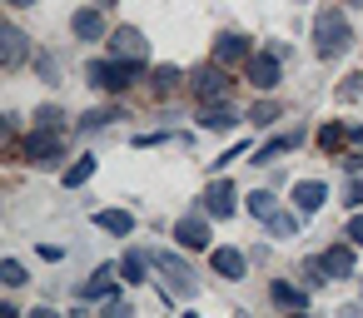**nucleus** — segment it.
Masks as SVG:
<instances>
[{
  "label": "nucleus",
  "instance_id": "obj_1",
  "mask_svg": "<svg viewBox=\"0 0 363 318\" xmlns=\"http://www.w3.org/2000/svg\"><path fill=\"white\" fill-rule=\"evenodd\" d=\"M348 40H353L348 16H338V11H318V21H313V55H318V60H338V55L348 50Z\"/></svg>",
  "mask_w": 363,
  "mask_h": 318
},
{
  "label": "nucleus",
  "instance_id": "obj_2",
  "mask_svg": "<svg viewBox=\"0 0 363 318\" xmlns=\"http://www.w3.org/2000/svg\"><path fill=\"white\" fill-rule=\"evenodd\" d=\"M338 278H353V249L348 244H333L318 259H308V283H338Z\"/></svg>",
  "mask_w": 363,
  "mask_h": 318
},
{
  "label": "nucleus",
  "instance_id": "obj_3",
  "mask_svg": "<svg viewBox=\"0 0 363 318\" xmlns=\"http://www.w3.org/2000/svg\"><path fill=\"white\" fill-rule=\"evenodd\" d=\"M135 70H140V65H125V60H90V65H85V80H90L95 90L120 95V90L135 85Z\"/></svg>",
  "mask_w": 363,
  "mask_h": 318
},
{
  "label": "nucleus",
  "instance_id": "obj_4",
  "mask_svg": "<svg viewBox=\"0 0 363 318\" xmlns=\"http://www.w3.org/2000/svg\"><path fill=\"white\" fill-rule=\"evenodd\" d=\"M155 268L164 273V288H169L174 298H194V293H199V278H194V268H189L179 254H155Z\"/></svg>",
  "mask_w": 363,
  "mask_h": 318
},
{
  "label": "nucleus",
  "instance_id": "obj_5",
  "mask_svg": "<svg viewBox=\"0 0 363 318\" xmlns=\"http://www.w3.org/2000/svg\"><path fill=\"white\" fill-rule=\"evenodd\" d=\"M189 90H194L199 105H224V100H229V75H224V65H199V70L189 75Z\"/></svg>",
  "mask_w": 363,
  "mask_h": 318
},
{
  "label": "nucleus",
  "instance_id": "obj_6",
  "mask_svg": "<svg viewBox=\"0 0 363 318\" xmlns=\"http://www.w3.org/2000/svg\"><path fill=\"white\" fill-rule=\"evenodd\" d=\"M249 60H254V50H249V35H239V30H224V35L214 40V65L234 70V65H249Z\"/></svg>",
  "mask_w": 363,
  "mask_h": 318
},
{
  "label": "nucleus",
  "instance_id": "obj_7",
  "mask_svg": "<svg viewBox=\"0 0 363 318\" xmlns=\"http://www.w3.org/2000/svg\"><path fill=\"white\" fill-rule=\"evenodd\" d=\"M26 154H30L35 164H45V169H50V164L65 154V135H60V130H35V135L26 140Z\"/></svg>",
  "mask_w": 363,
  "mask_h": 318
},
{
  "label": "nucleus",
  "instance_id": "obj_8",
  "mask_svg": "<svg viewBox=\"0 0 363 318\" xmlns=\"http://www.w3.org/2000/svg\"><path fill=\"white\" fill-rule=\"evenodd\" d=\"M110 55H115V60H125V65H145V35H140V30H130V25L110 30Z\"/></svg>",
  "mask_w": 363,
  "mask_h": 318
},
{
  "label": "nucleus",
  "instance_id": "obj_9",
  "mask_svg": "<svg viewBox=\"0 0 363 318\" xmlns=\"http://www.w3.org/2000/svg\"><path fill=\"white\" fill-rule=\"evenodd\" d=\"M279 60H284V45H274V50L254 55V60H249V85L274 90V85H279Z\"/></svg>",
  "mask_w": 363,
  "mask_h": 318
},
{
  "label": "nucleus",
  "instance_id": "obj_10",
  "mask_svg": "<svg viewBox=\"0 0 363 318\" xmlns=\"http://www.w3.org/2000/svg\"><path fill=\"white\" fill-rule=\"evenodd\" d=\"M204 209H209V219H229V214H234V184L214 179V184L204 189Z\"/></svg>",
  "mask_w": 363,
  "mask_h": 318
},
{
  "label": "nucleus",
  "instance_id": "obj_11",
  "mask_svg": "<svg viewBox=\"0 0 363 318\" xmlns=\"http://www.w3.org/2000/svg\"><path fill=\"white\" fill-rule=\"evenodd\" d=\"M174 239H179L184 249H209V224H204L199 214H184V219L174 224Z\"/></svg>",
  "mask_w": 363,
  "mask_h": 318
},
{
  "label": "nucleus",
  "instance_id": "obj_12",
  "mask_svg": "<svg viewBox=\"0 0 363 318\" xmlns=\"http://www.w3.org/2000/svg\"><path fill=\"white\" fill-rule=\"evenodd\" d=\"M21 60H26V35H21L16 25H6V30H0V65L16 70Z\"/></svg>",
  "mask_w": 363,
  "mask_h": 318
},
{
  "label": "nucleus",
  "instance_id": "obj_13",
  "mask_svg": "<svg viewBox=\"0 0 363 318\" xmlns=\"http://www.w3.org/2000/svg\"><path fill=\"white\" fill-rule=\"evenodd\" d=\"M323 199H328V184H323V179H303V184H294V204H298L303 214H313Z\"/></svg>",
  "mask_w": 363,
  "mask_h": 318
},
{
  "label": "nucleus",
  "instance_id": "obj_14",
  "mask_svg": "<svg viewBox=\"0 0 363 318\" xmlns=\"http://www.w3.org/2000/svg\"><path fill=\"white\" fill-rule=\"evenodd\" d=\"M70 30H75V40H100L105 35V21H100V11H75L70 16Z\"/></svg>",
  "mask_w": 363,
  "mask_h": 318
},
{
  "label": "nucleus",
  "instance_id": "obj_15",
  "mask_svg": "<svg viewBox=\"0 0 363 318\" xmlns=\"http://www.w3.org/2000/svg\"><path fill=\"white\" fill-rule=\"evenodd\" d=\"M214 268H219L224 278H244V268H249V259H244L239 249H214Z\"/></svg>",
  "mask_w": 363,
  "mask_h": 318
},
{
  "label": "nucleus",
  "instance_id": "obj_16",
  "mask_svg": "<svg viewBox=\"0 0 363 318\" xmlns=\"http://www.w3.org/2000/svg\"><path fill=\"white\" fill-rule=\"evenodd\" d=\"M115 273H120L115 263H100V268H95V278H90V283L80 288V298H105V293L115 288Z\"/></svg>",
  "mask_w": 363,
  "mask_h": 318
},
{
  "label": "nucleus",
  "instance_id": "obj_17",
  "mask_svg": "<svg viewBox=\"0 0 363 318\" xmlns=\"http://www.w3.org/2000/svg\"><path fill=\"white\" fill-rule=\"evenodd\" d=\"M199 125H204V130H229V125H239V115H234L229 105H204V110H199Z\"/></svg>",
  "mask_w": 363,
  "mask_h": 318
},
{
  "label": "nucleus",
  "instance_id": "obj_18",
  "mask_svg": "<svg viewBox=\"0 0 363 318\" xmlns=\"http://www.w3.org/2000/svg\"><path fill=\"white\" fill-rule=\"evenodd\" d=\"M95 224H100L105 234H130V229H135V214H125V209H100Z\"/></svg>",
  "mask_w": 363,
  "mask_h": 318
},
{
  "label": "nucleus",
  "instance_id": "obj_19",
  "mask_svg": "<svg viewBox=\"0 0 363 318\" xmlns=\"http://www.w3.org/2000/svg\"><path fill=\"white\" fill-rule=\"evenodd\" d=\"M115 120H125L120 105H110V110H90V115H80V130H105V125H115Z\"/></svg>",
  "mask_w": 363,
  "mask_h": 318
},
{
  "label": "nucleus",
  "instance_id": "obj_20",
  "mask_svg": "<svg viewBox=\"0 0 363 318\" xmlns=\"http://www.w3.org/2000/svg\"><path fill=\"white\" fill-rule=\"evenodd\" d=\"M269 298H274V303H284V308H303V288H294V283H284V278H274Z\"/></svg>",
  "mask_w": 363,
  "mask_h": 318
},
{
  "label": "nucleus",
  "instance_id": "obj_21",
  "mask_svg": "<svg viewBox=\"0 0 363 318\" xmlns=\"http://www.w3.org/2000/svg\"><path fill=\"white\" fill-rule=\"evenodd\" d=\"M174 85H179V70H174V65H160V70L150 75V90H155V95H169Z\"/></svg>",
  "mask_w": 363,
  "mask_h": 318
},
{
  "label": "nucleus",
  "instance_id": "obj_22",
  "mask_svg": "<svg viewBox=\"0 0 363 318\" xmlns=\"http://www.w3.org/2000/svg\"><path fill=\"white\" fill-rule=\"evenodd\" d=\"M264 224H269L274 239H294V234H298V219H294V214H269Z\"/></svg>",
  "mask_w": 363,
  "mask_h": 318
},
{
  "label": "nucleus",
  "instance_id": "obj_23",
  "mask_svg": "<svg viewBox=\"0 0 363 318\" xmlns=\"http://www.w3.org/2000/svg\"><path fill=\"white\" fill-rule=\"evenodd\" d=\"M274 204H279V199H274L269 189H254V194H249V214H259V219H269V214H279Z\"/></svg>",
  "mask_w": 363,
  "mask_h": 318
},
{
  "label": "nucleus",
  "instance_id": "obj_24",
  "mask_svg": "<svg viewBox=\"0 0 363 318\" xmlns=\"http://www.w3.org/2000/svg\"><path fill=\"white\" fill-rule=\"evenodd\" d=\"M343 140H348L343 125H323V130H318V144H323V149H343Z\"/></svg>",
  "mask_w": 363,
  "mask_h": 318
},
{
  "label": "nucleus",
  "instance_id": "obj_25",
  "mask_svg": "<svg viewBox=\"0 0 363 318\" xmlns=\"http://www.w3.org/2000/svg\"><path fill=\"white\" fill-rule=\"evenodd\" d=\"M120 273H125L130 283H145V254H125V263H120Z\"/></svg>",
  "mask_w": 363,
  "mask_h": 318
},
{
  "label": "nucleus",
  "instance_id": "obj_26",
  "mask_svg": "<svg viewBox=\"0 0 363 318\" xmlns=\"http://www.w3.org/2000/svg\"><path fill=\"white\" fill-rule=\"evenodd\" d=\"M65 125V115L55 110V105H45V110H35V130H60Z\"/></svg>",
  "mask_w": 363,
  "mask_h": 318
},
{
  "label": "nucleus",
  "instance_id": "obj_27",
  "mask_svg": "<svg viewBox=\"0 0 363 318\" xmlns=\"http://www.w3.org/2000/svg\"><path fill=\"white\" fill-rule=\"evenodd\" d=\"M90 174H95V159H80V164H70V169H65V184L75 189V184H85Z\"/></svg>",
  "mask_w": 363,
  "mask_h": 318
},
{
  "label": "nucleus",
  "instance_id": "obj_28",
  "mask_svg": "<svg viewBox=\"0 0 363 318\" xmlns=\"http://www.w3.org/2000/svg\"><path fill=\"white\" fill-rule=\"evenodd\" d=\"M363 95V75H343V85H338V100L348 105V100H358Z\"/></svg>",
  "mask_w": 363,
  "mask_h": 318
},
{
  "label": "nucleus",
  "instance_id": "obj_29",
  "mask_svg": "<svg viewBox=\"0 0 363 318\" xmlns=\"http://www.w3.org/2000/svg\"><path fill=\"white\" fill-rule=\"evenodd\" d=\"M0 278H6L11 288H21V283H26V268H21L16 259H6V263H0Z\"/></svg>",
  "mask_w": 363,
  "mask_h": 318
},
{
  "label": "nucleus",
  "instance_id": "obj_30",
  "mask_svg": "<svg viewBox=\"0 0 363 318\" xmlns=\"http://www.w3.org/2000/svg\"><path fill=\"white\" fill-rule=\"evenodd\" d=\"M100 318H135V308H130L125 298H110V303L100 308Z\"/></svg>",
  "mask_w": 363,
  "mask_h": 318
},
{
  "label": "nucleus",
  "instance_id": "obj_31",
  "mask_svg": "<svg viewBox=\"0 0 363 318\" xmlns=\"http://www.w3.org/2000/svg\"><path fill=\"white\" fill-rule=\"evenodd\" d=\"M254 120H259V125H274V120H279V105H274V100H259V105H254Z\"/></svg>",
  "mask_w": 363,
  "mask_h": 318
},
{
  "label": "nucleus",
  "instance_id": "obj_32",
  "mask_svg": "<svg viewBox=\"0 0 363 318\" xmlns=\"http://www.w3.org/2000/svg\"><path fill=\"white\" fill-rule=\"evenodd\" d=\"M348 169H363V130H353V154L343 159Z\"/></svg>",
  "mask_w": 363,
  "mask_h": 318
},
{
  "label": "nucleus",
  "instance_id": "obj_33",
  "mask_svg": "<svg viewBox=\"0 0 363 318\" xmlns=\"http://www.w3.org/2000/svg\"><path fill=\"white\" fill-rule=\"evenodd\" d=\"M343 204H348V209H358V204H363V184H358V179H348V189H343Z\"/></svg>",
  "mask_w": 363,
  "mask_h": 318
},
{
  "label": "nucleus",
  "instance_id": "obj_34",
  "mask_svg": "<svg viewBox=\"0 0 363 318\" xmlns=\"http://www.w3.org/2000/svg\"><path fill=\"white\" fill-rule=\"evenodd\" d=\"M348 239L363 249V214H358V209H353V219H348Z\"/></svg>",
  "mask_w": 363,
  "mask_h": 318
},
{
  "label": "nucleus",
  "instance_id": "obj_35",
  "mask_svg": "<svg viewBox=\"0 0 363 318\" xmlns=\"http://www.w3.org/2000/svg\"><path fill=\"white\" fill-rule=\"evenodd\" d=\"M35 70H40V75L55 85V60H50V55H40V60H35Z\"/></svg>",
  "mask_w": 363,
  "mask_h": 318
},
{
  "label": "nucleus",
  "instance_id": "obj_36",
  "mask_svg": "<svg viewBox=\"0 0 363 318\" xmlns=\"http://www.w3.org/2000/svg\"><path fill=\"white\" fill-rule=\"evenodd\" d=\"M338 318H363V303H343V308H338Z\"/></svg>",
  "mask_w": 363,
  "mask_h": 318
},
{
  "label": "nucleus",
  "instance_id": "obj_37",
  "mask_svg": "<svg viewBox=\"0 0 363 318\" xmlns=\"http://www.w3.org/2000/svg\"><path fill=\"white\" fill-rule=\"evenodd\" d=\"M30 318H60V313H55V308H35Z\"/></svg>",
  "mask_w": 363,
  "mask_h": 318
},
{
  "label": "nucleus",
  "instance_id": "obj_38",
  "mask_svg": "<svg viewBox=\"0 0 363 318\" xmlns=\"http://www.w3.org/2000/svg\"><path fill=\"white\" fill-rule=\"evenodd\" d=\"M70 318H95V313H90V308H75V313H70Z\"/></svg>",
  "mask_w": 363,
  "mask_h": 318
},
{
  "label": "nucleus",
  "instance_id": "obj_39",
  "mask_svg": "<svg viewBox=\"0 0 363 318\" xmlns=\"http://www.w3.org/2000/svg\"><path fill=\"white\" fill-rule=\"evenodd\" d=\"M11 6H16V11H26V6H35V0H11Z\"/></svg>",
  "mask_w": 363,
  "mask_h": 318
},
{
  "label": "nucleus",
  "instance_id": "obj_40",
  "mask_svg": "<svg viewBox=\"0 0 363 318\" xmlns=\"http://www.w3.org/2000/svg\"><path fill=\"white\" fill-rule=\"evenodd\" d=\"M0 318H21V313H16V308H0Z\"/></svg>",
  "mask_w": 363,
  "mask_h": 318
},
{
  "label": "nucleus",
  "instance_id": "obj_41",
  "mask_svg": "<svg viewBox=\"0 0 363 318\" xmlns=\"http://www.w3.org/2000/svg\"><path fill=\"white\" fill-rule=\"evenodd\" d=\"M184 318H199V313H184Z\"/></svg>",
  "mask_w": 363,
  "mask_h": 318
},
{
  "label": "nucleus",
  "instance_id": "obj_42",
  "mask_svg": "<svg viewBox=\"0 0 363 318\" xmlns=\"http://www.w3.org/2000/svg\"><path fill=\"white\" fill-rule=\"evenodd\" d=\"M294 318H308V313H294Z\"/></svg>",
  "mask_w": 363,
  "mask_h": 318
}]
</instances>
